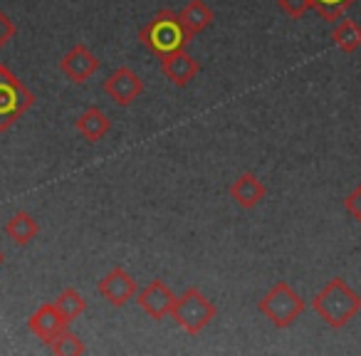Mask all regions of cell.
I'll return each mask as SVG.
<instances>
[{"mask_svg": "<svg viewBox=\"0 0 361 356\" xmlns=\"http://www.w3.org/2000/svg\"><path fill=\"white\" fill-rule=\"evenodd\" d=\"M312 309L324 319L331 329H344L351 319L361 312V295L351 290L349 282L334 277L329 280L312 300Z\"/></svg>", "mask_w": 361, "mask_h": 356, "instance_id": "1", "label": "cell"}, {"mask_svg": "<svg viewBox=\"0 0 361 356\" xmlns=\"http://www.w3.org/2000/svg\"><path fill=\"white\" fill-rule=\"evenodd\" d=\"M139 42L161 60V57L171 55V52L186 50L191 37L186 35V30L180 25L178 13L161 11L139 30Z\"/></svg>", "mask_w": 361, "mask_h": 356, "instance_id": "2", "label": "cell"}, {"mask_svg": "<svg viewBox=\"0 0 361 356\" xmlns=\"http://www.w3.org/2000/svg\"><path fill=\"white\" fill-rule=\"evenodd\" d=\"M171 319L186 331V334H201L213 319H216V305L203 295L198 287H188L180 297H176Z\"/></svg>", "mask_w": 361, "mask_h": 356, "instance_id": "3", "label": "cell"}, {"mask_svg": "<svg viewBox=\"0 0 361 356\" xmlns=\"http://www.w3.org/2000/svg\"><path fill=\"white\" fill-rule=\"evenodd\" d=\"M257 307H260L262 314L270 319L272 326L287 329V326L295 324L302 312H305V300L292 290V285L277 282V285H272L270 290L265 292V297H262Z\"/></svg>", "mask_w": 361, "mask_h": 356, "instance_id": "4", "label": "cell"}, {"mask_svg": "<svg viewBox=\"0 0 361 356\" xmlns=\"http://www.w3.org/2000/svg\"><path fill=\"white\" fill-rule=\"evenodd\" d=\"M32 92L6 65H0V131L11 129L23 114L32 109Z\"/></svg>", "mask_w": 361, "mask_h": 356, "instance_id": "5", "label": "cell"}, {"mask_svg": "<svg viewBox=\"0 0 361 356\" xmlns=\"http://www.w3.org/2000/svg\"><path fill=\"white\" fill-rule=\"evenodd\" d=\"M97 292H99V295L104 297L109 305L124 307V305H129V302L136 297V292H139V285H136V280L124 270V267H111V270L99 280V285H97Z\"/></svg>", "mask_w": 361, "mask_h": 356, "instance_id": "6", "label": "cell"}, {"mask_svg": "<svg viewBox=\"0 0 361 356\" xmlns=\"http://www.w3.org/2000/svg\"><path fill=\"white\" fill-rule=\"evenodd\" d=\"M104 92L116 102L119 106H129L144 92V82L131 67H116L109 77L104 80Z\"/></svg>", "mask_w": 361, "mask_h": 356, "instance_id": "7", "label": "cell"}, {"mask_svg": "<svg viewBox=\"0 0 361 356\" xmlns=\"http://www.w3.org/2000/svg\"><path fill=\"white\" fill-rule=\"evenodd\" d=\"M99 70V60L87 45H75L70 52H65L60 60V72L75 85H85L94 72Z\"/></svg>", "mask_w": 361, "mask_h": 356, "instance_id": "8", "label": "cell"}, {"mask_svg": "<svg viewBox=\"0 0 361 356\" xmlns=\"http://www.w3.org/2000/svg\"><path fill=\"white\" fill-rule=\"evenodd\" d=\"M176 295L171 292V287L166 285L164 280H154L144 287L141 292H136V305L151 317V319H164V317H171V309H173Z\"/></svg>", "mask_w": 361, "mask_h": 356, "instance_id": "9", "label": "cell"}, {"mask_svg": "<svg viewBox=\"0 0 361 356\" xmlns=\"http://www.w3.org/2000/svg\"><path fill=\"white\" fill-rule=\"evenodd\" d=\"M265 196H267L265 183H262L252 171L240 173L235 181L231 183L233 203H235L238 208H243V211H252V208H257L262 201H265Z\"/></svg>", "mask_w": 361, "mask_h": 356, "instance_id": "10", "label": "cell"}, {"mask_svg": "<svg viewBox=\"0 0 361 356\" xmlns=\"http://www.w3.org/2000/svg\"><path fill=\"white\" fill-rule=\"evenodd\" d=\"M161 70L164 75L173 82L176 87H188L196 75L201 72V65L196 62V57L188 55L186 50H178V52H171V55L161 57Z\"/></svg>", "mask_w": 361, "mask_h": 356, "instance_id": "11", "label": "cell"}, {"mask_svg": "<svg viewBox=\"0 0 361 356\" xmlns=\"http://www.w3.org/2000/svg\"><path fill=\"white\" fill-rule=\"evenodd\" d=\"M27 329H30L37 339L50 344L62 329H67V321L62 319V314L57 312L55 302H47V305L40 307V309L32 312V317L27 319Z\"/></svg>", "mask_w": 361, "mask_h": 356, "instance_id": "12", "label": "cell"}, {"mask_svg": "<svg viewBox=\"0 0 361 356\" xmlns=\"http://www.w3.org/2000/svg\"><path fill=\"white\" fill-rule=\"evenodd\" d=\"M75 126L82 134V139L90 141V144H97V141H102L106 134H109L111 121L99 106H90V109H85L80 116H77Z\"/></svg>", "mask_w": 361, "mask_h": 356, "instance_id": "13", "label": "cell"}, {"mask_svg": "<svg viewBox=\"0 0 361 356\" xmlns=\"http://www.w3.org/2000/svg\"><path fill=\"white\" fill-rule=\"evenodd\" d=\"M180 18V25H183V30H186V35L196 37L201 35L203 30H208L213 23V11L208 8V3H203V0H191L183 11L178 13Z\"/></svg>", "mask_w": 361, "mask_h": 356, "instance_id": "14", "label": "cell"}, {"mask_svg": "<svg viewBox=\"0 0 361 356\" xmlns=\"http://www.w3.org/2000/svg\"><path fill=\"white\" fill-rule=\"evenodd\" d=\"M37 233H40V226H37L35 218L25 211L16 213V216L6 223V235L11 238L13 243H18V245H30L37 238Z\"/></svg>", "mask_w": 361, "mask_h": 356, "instance_id": "15", "label": "cell"}, {"mask_svg": "<svg viewBox=\"0 0 361 356\" xmlns=\"http://www.w3.org/2000/svg\"><path fill=\"white\" fill-rule=\"evenodd\" d=\"M331 40L344 55H354L361 47V25L356 20H351V18L339 20V25L331 30Z\"/></svg>", "mask_w": 361, "mask_h": 356, "instance_id": "16", "label": "cell"}, {"mask_svg": "<svg viewBox=\"0 0 361 356\" xmlns=\"http://www.w3.org/2000/svg\"><path fill=\"white\" fill-rule=\"evenodd\" d=\"M55 307L62 314V319H65L67 324H72V321L87 309V300L75 290V287H67V290H62L60 295L55 297Z\"/></svg>", "mask_w": 361, "mask_h": 356, "instance_id": "17", "label": "cell"}, {"mask_svg": "<svg viewBox=\"0 0 361 356\" xmlns=\"http://www.w3.org/2000/svg\"><path fill=\"white\" fill-rule=\"evenodd\" d=\"M47 346H50V351L55 356H82L87 351V346L82 344L80 336L70 329H62Z\"/></svg>", "mask_w": 361, "mask_h": 356, "instance_id": "18", "label": "cell"}, {"mask_svg": "<svg viewBox=\"0 0 361 356\" xmlns=\"http://www.w3.org/2000/svg\"><path fill=\"white\" fill-rule=\"evenodd\" d=\"M356 0H312V11H317L326 23H336Z\"/></svg>", "mask_w": 361, "mask_h": 356, "instance_id": "19", "label": "cell"}, {"mask_svg": "<svg viewBox=\"0 0 361 356\" xmlns=\"http://www.w3.org/2000/svg\"><path fill=\"white\" fill-rule=\"evenodd\" d=\"M277 8H280L285 16L300 20V18H305L307 13L312 11V0H277Z\"/></svg>", "mask_w": 361, "mask_h": 356, "instance_id": "20", "label": "cell"}, {"mask_svg": "<svg viewBox=\"0 0 361 356\" xmlns=\"http://www.w3.org/2000/svg\"><path fill=\"white\" fill-rule=\"evenodd\" d=\"M13 37H16V23H13L6 13L0 11V50H3Z\"/></svg>", "mask_w": 361, "mask_h": 356, "instance_id": "21", "label": "cell"}, {"mask_svg": "<svg viewBox=\"0 0 361 356\" xmlns=\"http://www.w3.org/2000/svg\"><path fill=\"white\" fill-rule=\"evenodd\" d=\"M344 206H346V211H349L351 216H354L356 221L361 223V183L349 193V196L344 198Z\"/></svg>", "mask_w": 361, "mask_h": 356, "instance_id": "22", "label": "cell"}, {"mask_svg": "<svg viewBox=\"0 0 361 356\" xmlns=\"http://www.w3.org/2000/svg\"><path fill=\"white\" fill-rule=\"evenodd\" d=\"M0 262H3V255H0Z\"/></svg>", "mask_w": 361, "mask_h": 356, "instance_id": "23", "label": "cell"}]
</instances>
